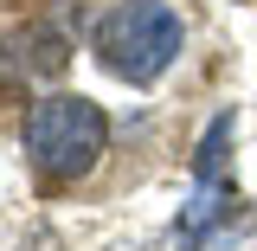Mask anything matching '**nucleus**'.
I'll return each instance as SVG.
<instances>
[{"instance_id": "obj_3", "label": "nucleus", "mask_w": 257, "mask_h": 251, "mask_svg": "<svg viewBox=\"0 0 257 251\" xmlns=\"http://www.w3.org/2000/svg\"><path fill=\"white\" fill-rule=\"evenodd\" d=\"M225 142H231V116H212L206 142H199V161H193V200L180 206V225H174L180 251L212 245V238H219V225H225V213L238 206L231 187H225Z\"/></svg>"}, {"instance_id": "obj_2", "label": "nucleus", "mask_w": 257, "mask_h": 251, "mask_svg": "<svg viewBox=\"0 0 257 251\" xmlns=\"http://www.w3.org/2000/svg\"><path fill=\"white\" fill-rule=\"evenodd\" d=\"M180 13L167 0H116L96 20V58L122 84H155L167 64L180 58Z\"/></svg>"}, {"instance_id": "obj_4", "label": "nucleus", "mask_w": 257, "mask_h": 251, "mask_svg": "<svg viewBox=\"0 0 257 251\" xmlns=\"http://www.w3.org/2000/svg\"><path fill=\"white\" fill-rule=\"evenodd\" d=\"M64 64H71V39L52 32V26H26L20 39L0 45V77L7 84H45V77H58Z\"/></svg>"}, {"instance_id": "obj_1", "label": "nucleus", "mask_w": 257, "mask_h": 251, "mask_svg": "<svg viewBox=\"0 0 257 251\" xmlns=\"http://www.w3.org/2000/svg\"><path fill=\"white\" fill-rule=\"evenodd\" d=\"M109 148V116L90 97H39L26 110V161L45 181H84Z\"/></svg>"}]
</instances>
